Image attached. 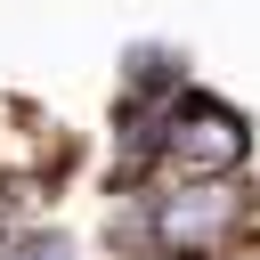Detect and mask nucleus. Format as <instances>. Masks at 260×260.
I'll return each instance as SVG.
<instances>
[{"instance_id": "nucleus-4", "label": "nucleus", "mask_w": 260, "mask_h": 260, "mask_svg": "<svg viewBox=\"0 0 260 260\" xmlns=\"http://www.w3.org/2000/svg\"><path fill=\"white\" fill-rule=\"evenodd\" d=\"M0 252H8V236H0Z\"/></svg>"}, {"instance_id": "nucleus-1", "label": "nucleus", "mask_w": 260, "mask_h": 260, "mask_svg": "<svg viewBox=\"0 0 260 260\" xmlns=\"http://www.w3.org/2000/svg\"><path fill=\"white\" fill-rule=\"evenodd\" d=\"M252 236V195L236 179H179L146 211V244L162 260H228Z\"/></svg>"}, {"instance_id": "nucleus-2", "label": "nucleus", "mask_w": 260, "mask_h": 260, "mask_svg": "<svg viewBox=\"0 0 260 260\" xmlns=\"http://www.w3.org/2000/svg\"><path fill=\"white\" fill-rule=\"evenodd\" d=\"M244 154H252V130H244L236 106H219L203 89H179L162 106V162L171 171H187V179H236Z\"/></svg>"}, {"instance_id": "nucleus-3", "label": "nucleus", "mask_w": 260, "mask_h": 260, "mask_svg": "<svg viewBox=\"0 0 260 260\" xmlns=\"http://www.w3.org/2000/svg\"><path fill=\"white\" fill-rule=\"evenodd\" d=\"M0 260H73V236L32 228V236H8V252H0Z\"/></svg>"}]
</instances>
